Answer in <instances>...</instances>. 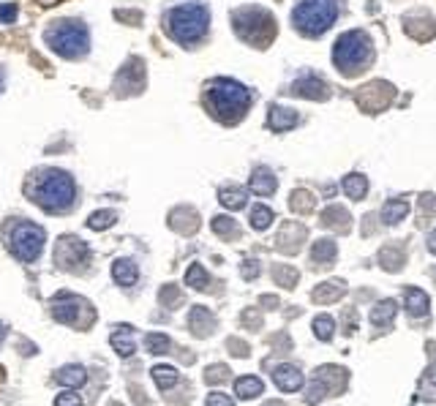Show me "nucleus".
Listing matches in <instances>:
<instances>
[{"instance_id":"41","label":"nucleus","mask_w":436,"mask_h":406,"mask_svg":"<svg viewBox=\"0 0 436 406\" xmlns=\"http://www.w3.org/2000/svg\"><path fill=\"white\" fill-rule=\"evenodd\" d=\"M145 346H148V352H153V354H166V352L172 349V341H169V336H164V333H148V336H145Z\"/></svg>"},{"instance_id":"30","label":"nucleus","mask_w":436,"mask_h":406,"mask_svg":"<svg viewBox=\"0 0 436 406\" xmlns=\"http://www.w3.org/2000/svg\"><path fill=\"white\" fill-rule=\"evenodd\" d=\"M262 390H265V384H262L259 376H240V379L235 382V393H238V398H243V401H251V398L262 396Z\"/></svg>"},{"instance_id":"43","label":"nucleus","mask_w":436,"mask_h":406,"mask_svg":"<svg viewBox=\"0 0 436 406\" xmlns=\"http://www.w3.org/2000/svg\"><path fill=\"white\" fill-rule=\"evenodd\" d=\"M226 379H229V368H226V366H221V363L210 366V368L205 371V382H208V384H224Z\"/></svg>"},{"instance_id":"39","label":"nucleus","mask_w":436,"mask_h":406,"mask_svg":"<svg viewBox=\"0 0 436 406\" xmlns=\"http://www.w3.org/2000/svg\"><path fill=\"white\" fill-rule=\"evenodd\" d=\"M313 336H316L319 341H333V336H336V322H333L327 313L316 316V319H313Z\"/></svg>"},{"instance_id":"58","label":"nucleus","mask_w":436,"mask_h":406,"mask_svg":"<svg viewBox=\"0 0 436 406\" xmlns=\"http://www.w3.org/2000/svg\"><path fill=\"white\" fill-rule=\"evenodd\" d=\"M0 93H3V71H0Z\"/></svg>"},{"instance_id":"24","label":"nucleus","mask_w":436,"mask_h":406,"mask_svg":"<svg viewBox=\"0 0 436 406\" xmlns=\"http://www.w3.org/2000/svg\"><path fill=\"white\" fill-rule=\"evenodd\" d=\"M404 300H406V311L412 313V316H426L428 313V295L423 292V289H417V286H406L404 289Z\"/></svg>"},{"instance_id":"49","label":"nucleus","mask_w":436,"mask_h":406,"mask_svg":"<svg viewBox=\"0 0 436 406\" xmlns=\"http://www.w3.org/2000/svg\"><path fill=\"white\" fill-rule=\"evenodd\" d=\"M55 406H82V398L77 393H61L55 398Z\"/></svg>"},{"instance_id":"12","label":"nucleus","mask_w":436,"mask_h":406,"mask_svg":"<svg viewBox=\"0 0 436 406\" xmlns=\"http://www.w3.org/2000/svg\"><path fill=\"white\" fill-rule=\"evenodd\" d=\"M306 237H309V229H306L303 224L286 221V224L281 226L279 237H276V249H279L281 253H297L300 246L306 243Z\"/></svg>"},{"instance_id":"50","label":"nucleus","mask_w":436,"mask_h":406,"mask_svg":"<svg viewBox=\"0 0 436 406\" xmlns=\"http://www.w3.org/2000/svg\"><path fill=\"white\" fill-rule=\"evenodd\" d=\"M205 406H235V401L229 396H224V393H210Z\"/></svg>"},{"instance_id":"19","label":"nucleus","mask_w":436,"mask_h":406,"mask_svg":"<svg viewBox=\"0 0 436 406\" xmlns=\"http://www.w3.org/2000/svg\"><path fill=\"white\" fill-rule=\"evenodd\" d=\"M273 382H276V387L283 390V393H297L300 387H303V374L295 368V366H276L273 368Z\"/></svg>"},{"instance_id":"37","label":"nucleus","mask_w":436,"mask_h":406,"mask_svg":"<svg viewBox=\"0 0 436 406\" xmlns=\"http://www.w3.org/2000/svg\"><path fill=\"white\" fill-rule=\"evenodd\" d=\"M420 401H428V404L436 401V363H431L426 376L420 379Z\"/></svg>"},{"instance_id":"13","label":"nucleus","mask_w":436,"mask_h":406,"mask_svg":"<svg viewBox=\"0 0 436 406\" xmlns=\"http://www.w3.org/2000/svg\"><path fill=\"white\" fill-rule=\"evenodd\" d=\"M145 85V68H142V61H128L123 65V71L118 74L115 79V88H120L118 93L128 95V93H139Z\"/></svg>"},{"instance_id":"15","label":"nucleus","mask_w":436,"mask_h":406,"mask_svg":"<svg viewBox=\"0 0 436 406\" xmlns=\"http://www.w3.org/2000/svg\"><path fill=\"white\" fill-rule=\"evenodd\" d=\"M313 379H319L325 384L327 396H341L343 390H346L349 374H346V368H341V366H322V368H316Z\"/></svg>"},{"instance_id":"22","label":"nucleus","mask_w":436,"mask_h":406,"mask_svg":"<svg viewBox=\"0 0 436 406\" xmlns=\"http://www.w3.org/2000/svg\"><path fill=\"white\" fill-rule=\"evenodd\" d=\"M404 262H406V251L398 243H390V246H384V249L379 251V265L387 273H398L404 267Z\"/></svg>"},{"instance_id":"26","label":"nucleus","mask_w":436,"mask_h":406,"mask_svg":"<svg viewBox=\"0 0 436 406\" xmlns=\"http://www.w3.org/2000/svg\"><path fill=\"white\" fill-rule=\"evenodd\" d=\"M409 216V202L406 199H387L382 205V221L387 226H396L398 221H404Z\"/></svg>"},{"instance_id":"46","label":"nucleus","mask_w":436,"mask_h":406,"mask_svg":"<svg viewBox=\"0 0 436 406\" xmlns=\"http://www.w3.org/2000/svg\"><path fill=\"white\" fill-rule=\"evenodd\" d=\"M17 14H20L17 3H3V6H0V25H11V22H17Z\"/></svg>"},{"instance_id":"42","label":"nucleus","mask_w":436,"mask_h":406,"mask_svg":"<svg viewBox=\"0 0 436 406\" xmlns=\"http://www.w3.org/2000/svg\"><path fill=\"white\" fill-rule=\"evenodd\" d=\"M210 226H213V232L221 235V237H238V235H240V229H238L235 219H229V216H216Z\"/></svg>"},{"instance_id":"1","label":"nucleus","mask_w":436,"mask_h":406,"mask_svg":"<svg viewBox=\"0 0 436 406\" xmlns=\"http://www.w3.org/2000/svg\"><path fill=\"white\" fill-rule=\"evenodd\" d=\"M31 199L47 213H63L74 205V194H77V186H74V178L63 169H44L33 178L31 183Z\"/></svg>"},{"instance_id":"3","label":"nucleus","mask_w":436,"mask_h":406,"mask_svg":"<svg viewBox=\"0 0 436 406\" xmlns=\"http://www.w3.org/2000/svg\"><path fill=\"white\" fill-rule=\"evenodd\" d=\"M208 25H210V11L202 3H183L166 14V33L186 47H194L208 33Z\"/></svg>"},{"instance_id":"31","label":"nucleus","mask_w":436,"mask_h":406,"mask_svg":"<svg viewBox=\"0 0 436 406\" xmlns=\"http://www.w3.org/2000/svg\"><path fill=\"white\" fill-rule=\"evenodd\" d=\"M322 224L330 226V229H338V232H349V226H352L349 210H343V208H338V205H333V208H327V210L322 213Z\"/></svg>"},{"instance_id":"44","label":"nucleus","mask_w":436,"mask_h":406,"mask_svg":"<svg viewBox=\"0 0 436 406\" xmlns=\"http://www.w3.org/2000/svg\"><path fill=\"white\" fill-rule=\"evenodd\" d=\"M327 398V390H325V384L319 382V379H313L311 387H309V393H306V404L316 406L319 401H325Z\"/></svg>"},{"instance_id":"8","label":"nucleus","mask_w":436,"mask_h":406,"mask_svg":"<svg viewBox=\"0 0 436 406\" xmlns=\"http://www.w3.org/2000/svg\"><path fill=\"white\" fill-rule=\"evenodd\" d=\"M44 240H47V235L38 224L20 221L8 235V249L20 262H36L44 251Z\"/></svg>"},{"instance_id":"18","label":"nucleus","mask_w":436,"mask_h":406,"mask_svg":"<svg viewBox=\"0 0 436 406\" xmlns=\"http://www.w3.org/2000/svg\"><path fill=\"white\" fill-rule=\"evenodd\" d=\"M249 188L256 194V196H270V194H276L279 180H276L273 169H267V166H256V169L251 172Z\"/></svg>"},{"instance_id":"29","label":"nucleus","mask_w":436,"mask_h":406,"mask_svg":"<svg viewBox=\"0 0 436 406\" xmlns=\"http://www.w3.org/2000/svg\"><path fill=\"white\" fill-rule=\"evenodd\" d=\"M55 379L61 382L63 387H68V390H77V387H82V384L88 382V371H85L82 366H63L61 371L55 374Z\"/></svg>"},{"instance_id":"28","label":"nucleus","mask_w":436,"mask_h":406,"mask_svg":"<svg viewBox=\"0 0 436 406\" xmlns=\"http://www.w3.org/2000/svg\"><path fill=\"white\" fill-rule=\"evenodd\" d=\"M218 202H221L224 208H229V210H240V208H246L249 194H246V188H240V186H226L218 191Z\"/></svg>"},{"instance_id":"57","label":"nucleus","mask_w":436,"mask_h":406,"mask_svg":"<svg viewBox=\"0 0 436 406\" xmlns=\"http://www.w3.org/2000/svg\"><path fill=\"white\" fill-rule=\"evenodd\" d=\"M3 338H6V327L0 325V341H3Z\"/></svg>"},{"instance_id":"5","label":"nucleus","mask_w":436,"mask_h":406,"mask_svg":"<svg viewBox=\"0 0 436 406\" xmlns=\"http://www.w3.org/2000/svg\"><path fill=\"white\" fill-rule=\"evenodd\" d=\"M232 25L235 33L254 47H267L276 38V19L270 11L259 8V6H243L232 14Z\"/></svg>"},{"instance_id":"27","label":"nucleus","mask_w":436,"mask_h":406,"mask_svg":"<svg viewBox=\"0 0 436 406\" xmlns=\"http://www.w3.org/2000/svg\"><path fill=\"white\" fill-rule=\"evenodd\" d=\"M112 279L120 283V286H134L137 279H139V270H137V265L131 262V259H118L115 265H112Z\"/></svg>"},{"instance_id":"52","label":"nucleus","mask_w":436,"mask_h":406,"mask_svg":"<svg viewBox=\"0 0 436 406\" xmlns=\"http://www.w3.org/2000/svg\"><path fill=\"white\" fill-rule=\"evenodd\" d=\"M243 325H249L251 330H259L262 327V316L256 311H246L243 313Z\"/></svg>"},{"instance_id":"11","label":"nucleus","mask_w":436,"mask_h":406,"mask_svg":"<svg viewBox=\"0 0 436 406\" xmlns=\"http://www.w3.org/2000/svg\"><path fill=\"white\" fill-rule=\"evenodd\" d=\"M393 98H396V88H393L390 82H382V79H376V82H371V85H366V88L357 93L360 107H363V109H368V112H379V109H384Z\"/></svg>"},{"instance_id":"35","label":"nucleus","mask_w":436,"mask_h":406,"mask_svg":"<svg viewBox=\"0 0 436 406\" xmlns=\"http://www.w3.org/2000/svg\"><path fill=\"white\" fill-rule=\"evenodd\" d=\"M273 281L283 286V289H295L297 281H300V273L295 267H289V265H276L273 267Z\"/></svg>"},{"instance_id":"34","label":"nucleus","mask_w":436,"mask_h":406,"mask_svg":"<svg viewBox=\"0 0 436 406\" xmlns=\"http://www.w3.org/2000/svg\"><path fill=\"white\" fill-rule=\"evenodd\" d=\"M289 208L295 210V213H300V216H306V213H311L313 208H316V196L309 194V191H292V199H289Z\"/></svg>"},{"instance_id":"10","label":"nucleus","mask_w":436,"mask_h":406,"mask_svg":"<svg viewBox=\"0 0 436 406\" xmlns=\"http://www.w3.org/2000/svg\"><path fill=\"white\" fill-rule=\"evenodd\" d=\"M88 256H91V249L77 237V235H65L58 240V249H55V262H58V267L63 270H77V267H82L85 262H88Z\"/></svg>"},{"instance_id":"33","label":"nucleus","mask_w":436,"mask_h":406,"mask_svg":"<svg viewBox=\"0 0 436 406\" xmlns=\"http://www.w3.org/2000/svg\"><path fill=\"white\" fill-rule=\"evenodd\" d=\"M150 374H153V382L158 384V390H169V387H175L178 379H180V374H178L172 366H153Z\"/></svg>"},{"instance_id":"20","label":"nucleus","mask_w":436,"mask_h":406,"mask_svg":"<svg viewBox=\"0 0 436 406\" xmlns=\"http://www.w3.org/2000/svg\"><path fill=\"white\" fill-rule=\"evenodd\" d=\"M300 120V115L295 112V109H289V107H281V104H273L270 107V115H267V125L273 128V131H289V128H295Z\"/></svg>"},{"instance_id":"7","label":"nucleus","mask_w":436,"mask_h":406,"mask_svg":"<svg viewBox=\"0 0 436 406\" xmlns=\"http://www.w3.org/2000/svg\"><path fill=\"white\" fill-rule=\"evenodd\" d=\"M47 44L61 58L77 61V58H82L91 49V36H88V28L82 22H77V19H61L52 31L47 33Z\"/></svg>"},{"instance_id":"48","label":"nucleus","mask_w":436,"mask_h":406,"mask_svg":"<svg viewBox=\"0 0 436 406\" xmlns=\"http://www.w3.org/2000/svg\"><path fill=\"white\" fill-rule=\"evenodd\" d=\"M420 210H423V216H434L436 213V196L434 194H426V196H420Z\"/></svg>"},{"instance_id":"36","label":"nucleus","mask_w":436,"mask_h":406,"mask_svg":"<svg viewBox=\"0 0 436 406\" xmlns=\"http://www.w3.org/2000/svg\"><path fill=\"white\" fill-rule=\"evenodd\" d=\"M273 210L267 208V205H254L251 208V229H256V232H265L270 224H273Z\"/></svg>"},{"instance_id":"54","label":"nucleus","mask_w":436,"mask_h":406,"mask_svg":"<svg viewBox=\"0 0 436 406\" xmlns=\"http://www.w3.org/2000/svg\"><path fill=\"white\" fill-rule=\"evenodd\" d=\"M426 352H428L431 363H436V341H431V344H426Z\"/></svg>"},{"instance_id":"14","label":"nucleus","mask_w":436,"mask_h":406,"mask_svg":"<svg viewBox=\"0 0 436 406\" xmlns=\"http://www.w3.org/2000/svg\"><path fill=\"white\" fill-rule=\"evenodd\" d=\"M289 93L303 95V98H313V101H325V98H330V88H327L325 79H319L313 74H306V77H300V79L292 82Z\"/></svg>"},{"instance_id":"4","label":"nucleus","mask_w":436,"mask_h":406,"mask_svg":"<svg viewBox=\"0 0 436 406\" xmlns=\"http://www.w3.org/2000/svg\"><path fill=\"white\" fill-rule=\"evenodd\" d=\"M371 61H374V44L368 33L346 31L343 36H338L333 47V63L343 77H357L363 68H368Z\"/></svg>"},{"instance_id":"23","label":"nucleus","mask_w":436,"mask_h":406,"mask_svg":"<svg viewBox=\"0 0 436 406\" xmlns=\"http://www.w3.org/2000/svg\"><path fill=\"white\" fill-rule=\"evenodd\" d=\"M109 344H112V349H115L120 357H131V354H134V349H137L131 325H118V330L109 336Z\"/></svg>"},{"instance_id":"38","label":"nucleus","mask_w":436,"mask_h":406,"mask_svg":"<svg viewBox=\"0 0 436 406\" xmlns=\"http://www.w3.org/2000/svg\"><path fill=\"white\" fill-rule=\"evenodd\" d=\"M186 283L191 289H208L210 286V276H208V270L199 262H194L186 270Z\"/></svg>"},{"instance_id":"55","label":"nucleus","mask_w":436,"mask_h":406,"mask_svg":"<svg viewBox=\"0 0 436 406\" xmlns=\"http://www.w3.org/2000/svg\"><path fill=\"white\" fill-rule=\"evenodd\" d=\"M428 251H431V253H436V229L431 232V235H428Z\"/></svg>"},{"instance_id":"45","label":"nucleus","mask_w":436,"mask_h":406,"mask_svg":"<svg viewBox=\"0 0 436 406\" xmlns=\"http://www.w3.org/2000/svg\"><path fill=\"white\" fill-rule=\"evenodd\" d=\"M161 303L169 306V309H178V306L183 303V295H180L175 286H164V289H161Z\"/></svg>"},{"instance_id":"56","label":"nucleus","mask_w":436,"mask_h":406,"mask_svg":"<svg viewBox=\"0 0 436 406\" xmlns=\"http://www.w3.org/2000/svg\"><path fill=\"white\" fill-rule=\"evenodd\" d=\"M265 406H286V404H283V401H267Z\"/></svg>"},{"instance_id":"53","label":"nucleus","mask_w":436,"mask_h":406,"mask_svg":"<svg viewBox=\"0 0 436 406\" xmlns=\"http://www.w3.org/2000/svg\"><path fill=\"white\" fill-rule=\"evenodd\" d=\"M259 303H262L265 309H279L281 306L279 297H273V295H262V297H259Z\"/></svg>"},{"instance_id":"40","label":"nucleus","mask_w":436,"mask_h":406,"mask_svg":"<svg viewBox=\"0 0 436 406\" xmlns=\"http://www.w3.org/2000/svg\"><path fill=\"white\" fill-rule=\"evenodd\" d=\"M115 221H118L115 210H95V213H91V219H88V226H91L93 232H104V229H109Z\"/></svg>"},{"instance_id":"17","label":"nucleus","mask_w":436,"mask_h":406,"mask_svg":"<svg viewBox=\"0 0 436 406\" xmlns=\"http://www.w3.org/2000/svg\"><path fill=\"white\" fill-rule=\"evenodd\" d=\"M346 295V281L343 279H330V281L319 283L311 292V300L316 306H333Z\"/></svg>"},{"instance_id":"6","label":"nucleus","mask_w":436,"mask_h":406,"mask_svg":"<svg viewBox=\"0 0 436 406\" xmlns=\"http://www.w3.org/2000/svg\"><path fill=\"white\" fill-rule=\"evenodd\" d=\"M338 17V0H300L292 11V25L303 36H322Z\"/></svg>"},{"instance_id":"47","label":"nucleus","mask_w":436,"mask_h":406,"mask_svg":"<svg viewBox=\"0 0 436 406\" xmlns=\"http://www.w3.org/2000/svg\"><path fill=\"white\" fill-rule=\"evenodd\" d=\"M226 346H229V352H232L235 357H249V354H251L249 344H246V341H240V338H229V341H226Z\"/></svg>"},{"instance_id":"2","label":"nucleus","mask_w":436,"mask_h":406,"mask_svg":"<svg viewBox=\"0 0 436 406\" xmlns=\"http://www.w3.org/2000/svg\"><path fill=\"white\" fill-rule=\"evenodd\" d=\"M205 101H208V109L213 112V118H218L221 123H238L249 112L251 91L235 79L218 77L208 85Z\"/></svg>"},{"instance_id":"25","label":"nucleus","mask_w":436,"mask_h":406,"mask_svg":"<svg viewBox=\"0 0 436 406\" xmlns=\"http://www.w3.org/2000/svg\"><path fill=\"white\" fill-rule=\"evenodd\" d=\"M396 313H398V303L387 297V300L376 303L374 309H371V325L374 327H390L393 319H396Z\"/></svg>"},{"instance_id":"32","label":"nucleus","mask_w":436,"mask_h":406,"mask_svg":"<svg viewBox=\"0 0 436 406\" xmlns=\"http://www.w3.org/2000/svg\"><path fill=\"white\" fill-rule=\"evenodd\" d=\"M343 194L349 196V199H355V202H360L363 196H366V191H368V180H366V175H357V172H352V175H346L343 178Z\"/></svg>"},{"instance_id":"51","label":"nucleus","mask_w":436,"mask_h":406,"mask_svg":"<svg viewBox=\"0 0 436 406\" xmlns=\"http://www.w3.org/2000/svg\"><path fill=\"white\" fill-rule=\"evenodd\" d=\"M240 273H243V279H246V281H251V279H256V276H259V265H256L254 259H246V262H243V267H240Z\"/></svg>"},{"instance_id":"21","label":"nucleus","mask_w":436,"mask_h":406,"mask_svg":"<svg viewBox=\"0 0 436 406\" xmlns=\"http://www.w3.org/2000/svg\"><path fill=\"white\" fill-rule=\"evenodd\" d=\"M336 256H338V246H336V240H330V237H322V240H316L311 249V262L316 267H330L333 262H336Z\"/></svg>"},{"instance_id":"9","label":"nucleus","mask_w":436,"mask_h":406,"mask_svg":"<svg viewBox=\"0 0 436 406\" xmlns=\"http://www.w3.org/2000/svg\"><path fill=\"white\" fill-rule=\"evenodd\" d=\"M52 316L61 322V325H71L77 330H85V325L95 319V311L88 306V300L77 297V295H68L63 292L52 300Z\"/></svg>"},{"instance_id":"16","label":"nucleus","mask_w":436,"mask_h":406,"mask_svg":"<svg viewBox=\"0 0 436 406\" xmlns=\"http://www.w3.org/2000/svg\"><path fill=\"white\" fill-rule=\"evenodd\" d=\"M188 327H191V333L196 338H208L216 330V316L210 313V309H205V306H194L191 313H188Z\"/></svg>"}]
</instances>
